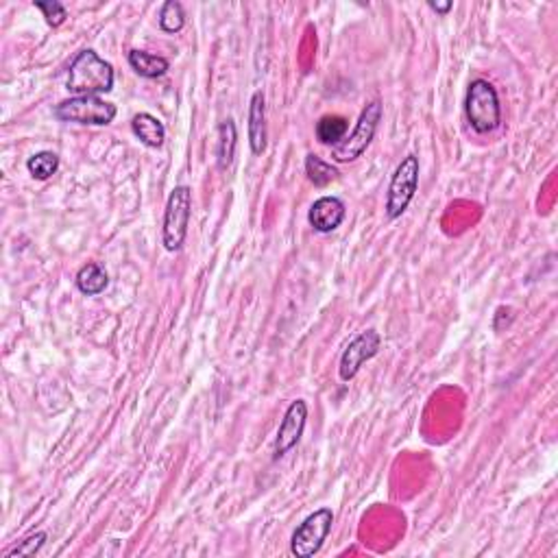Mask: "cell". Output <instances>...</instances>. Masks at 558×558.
Here are the masks:
<instances>
[{
  "instance_id": "cell-22",
  "label": "cell",
  "mask_w": 558,
  "mask_h": 558,
  "mask_svg": "<svg viewBox=\"0 0 558 558\" xmlns=\"http://www.w3.org/2000/svg\"><path fill=\"white\" fill-rule=\"evenodd\" d=\"M427 7H430L432 12H436V13H441V16H445V13L450 12L453 4L452 3H443V4L441 3H427Z\"/></svg>"
},
{
  "instance_id": "cell-1",
  "label": "cell",
  "mask_w": 558,
  "mask_h": 558,
  "mask_svg": "<svg viewBox=\"0 0 558 558\" xmlns=\"http://www.w3.org/2000/svg\"><path fill=\"white\" fill-rule=\"evenodd\" d=\"M114 79L116 77H114L112 63L86 48L70 62L66 89L74 97H101V94L112 92Z\"/></svg>"
},
{
  "instance_id": "cell-7",
  "label": "cell",
  "mask_w": 558,
  "mask_h": 558,
  "mask_svg": "<svg viewBox=\"0 0 558 558\" xmlns=\"http://www.w3.org/2000/svg\"><path fill=\"white\" fill-rule=\"evenodd\" d=\"M334 523V512L332 508H318L312 515H308L306 520L297 526V530L292 532L291 539V552L297 558H312L318 554L326 543L327 537L332 532Z\"/></svg>"
},
{
  "instance_id": "cell-18",
  "label": "cell",
  "mask_w": 558,
  "mask_h": 558,
  "mask_svg": "<svg viewBox=\"0 0 558 558\" xmlns=\"http://www.w3.org/2000/svg\"><path fill=\"white\" fill-rule=\"evenodd\" d=\"M27 171L38 182H46V179H51L59 171V156L53 151L35 153V156L29 157Z\"/></svg>"
},
{
  "instance_id": "cell-11",
  "label": "cell",
  "mask_w": 558,
  "mask_h": 558,
  "mask_svg": "<svg viewBox=\"0 0 558 558\" xmlns=\"http://www.w3.org/2000/svg\"><path fill=\"white\" fill-rule=\"evenodd\" d=\"M266 98L262 89H258L249 103V147L253 156H262L266 151Z\"/></svg>"
},
{
  "instance_id": "cell-21",
  "label": "cell",
  "mask_w": 558,
  "mask_h": 558,
  "mask_svg": "<svg viewBox=\"0 0 558 558\" xmlns=\"http://www.w3.org/2000/svg\"><path fill=\"white\" fill-rule=\"evenodd\" d=\"M35 7H38L39 12L44 13V18H46L48 27L57 29V27H62L63 22H66L68 9H66V4L59 3V0H48V3H35Z\"/></svg>"
},
{
  "instance_id": "cell-3",
  "label": "cell",
  "mask_w": 558,
  "mask_h": 558,
  "mask_svg": "<svg viewBox=\"0 0 558 558\" xmlns=\"http://www.w3.org/2000/svg\"><path fill=\"white\" fill-rule=\"evenodd\" d=\"M192 216V190L188 186H174L168 194L166 209H164L162 244L168 253H177L188 238Z\"/></svg>"
},
{
  "instance_id": "cell-5",
  "label": "cell",
  "mask_w": 558,
  "mask_h": 558,
  "mask_svg": "<svg viewBox=\"0 0 558 558\" xmlns=\"http://www.w3.org/2000/svg\"><path fill=\"white\" fill-rule=\"evenodd\" d=\"M116 114V105L101 97H72L55 107V116L62 123L89 124V127H107L114 123Z\"/></svg>"
},
{
  "instance_id": "cell-15",
  "label": "cell",
  "mask_w": 558,
  "mask_h": 558,
  "mask_svg": "<svg viewBox=\"0 0 558 558\" xmlns=\"http://www.w3.org/2000/svg\"><path fill=\"white\" fill-rule=\"evenodd\" d=\"M236 147H238V129L233 118H227L218 124V148H216V157H218V171H227L232 166L233 156H236Z\"/></svg>"
},
{
  "instance_id": "cell-4",
  "label": "cell",
  "mask_w": 558,
  "mask_h": 558,
  "mask_svg": "<svg viewBox=\"0 0 558 558\" xmlns=\"http://www.w3.org/2000/svg\"><path fill=\"white\" fill-rule=\"evenodd\" d=\"M382 114L384 107L380 101H371L362 109L360 118H358L356 127H353L351 136L342 140L338 147L332 148V159L338 164H349V162H356L358 157H362V153L367 151L368 144L373 142L376 138L377 127L382 123Z\"/></svg>"
},
{
  "instance_id": "cell-13",
  "label": "cell",
  "mask_w": 558,
  "mask_h": 558,
  "mask_svg": "<svg viewBox=\"0 0 558 558\" xmlns=\"http://www.w3.org/2000/svg\"><path fill=\"white\" fill-rule=\"evenodd\" d=\"M74 282H77L79 292H83L86 297H98V295H103L105 291H107L109 275H107V271H105V268L101 266V264L88 262V264H83L81 268H79Z\"/></svg>"
},
{
  "instance_id": "cell-19",
  "label": "cell",
  "mask_w": 558,
  "mask_h": 558,
  "mask_svg": "<svg viewBox=\"0 0 558 558\" xmlns=\"http://www.w3.org/2000/svg\"><path fill=\"white\" fill-rule=\"evenodd\" d=\"M186 27V12L179 0H166L159 9V29L164 33H179Z\"/></svg>"
},
{
  "instance_id": "cell-6",
  "label": "cell",
  "mask_w": 558,
  "mask_h": 558,
  "mask_svg": "<svg viewBox=\"0 0 558 558\" xmlns=\"http://www.w3.org/2000/svg\"><path fill=\"white\" fill-rule=\"evenodd\" d=\"M418 173H421V166H418V157L417 156H406L400 162V166L393 173L391 183H388V192H386V216L388 221H397V218L403 216L408 206L415 199L417 188H418Z\"/></svg>"
},
{
  "instance_id": "cell-2",
  "label": "cell",
  "mask_w": 558,
  "mask_h": 558,
  "mask_svg": "<svg viewBox=\"0 0 558 558\" xmlns=\"http://www.w3.org/2000/svg\"><path fill=\"white\" fill-rule=\"evenodd\" d=\"M465 114L469 127L480 136L493 133L502 124V105L500 94L493 83L486 79H473L467 88L465 98Z\"/></svg>"
},
{
  "instance_id": "cell-14",
  "label": "cell",
  "mask_w": 558,
  "mask_h": 558,
  "mask_svg": "<svg viewBox=\"0 0 558 558\" xmlns=\"http://www.w3.org/2000/svg\"><path fill=\"white\" fill-rule=\"evenodd\" d=\"M129 66L136 70V74L144 79H159L171 70V62L166 57H159V55L147 53V51H129L127 55Z\"/></svg>"
},
{
  "instance_id": "cell-10",
  "label": "cell",
  "mask_w": 558,
  "mask_h": 558,
  "mask_svg": "<svg viewBox=\"0 0 558 558\" xmlns=\"http://www.w3.org/2000/svg\"><path fill=\"white\" fill-rule=\"evenodd\" d=\"M347 218V206L342 199L338 197H321L312 203L310 212H308V223H310L314 232L318 233H332L345 223Z\"/></svg>"
},
{
  "instance_id": "cell-16",
  "label": "cell",
  "mask_w": 558,
  "mask_h": 558,
  "mask_svg": "<svg viewBox=\"0 0 558 558\" xmlns=\"http://www.w3.org/2000/svg\"><path fill=\"white\" fill-rule=\"evenodd\" d=\"M317 140L321 144H326V147H338V144L342 142L349 131V121L345 116H336V114H332V116H323L321 121L317 123Z\"/></svg>"
},
{
  "instance_id": "cell-20",
  "label": "cell",
  "mask_w": 558,
  "mask_h": 558,
  "mask_svg": "<svg viewBox=\"0 0 558 558\" xmlns=\"http://www.w3.org/2000/svg\"><path fill=\"white\" fill-rule=\"evenodd\" d=\"M48 535L46 532H33V535L24 537L22 541H18L16 545H12L9 550L3 552V558H29V556H35L39 550L44 547V543H46Z\"/></svg>"
},
{
  "instance_id": "cell-17",
  "label": "cell",
  "mask_w": 558,
  "mask_h": 558,
  "mask_svg": "<svg viewBox=\"0 0 558 558\" xmlns=\"http://www.w3.org/2000/svg\"><path fill=\"white\" fill-rule=\"evenodd\" d=\"M306 174L314 186L326 188V186H330L332 182H336L341 173H338V168L334 166L332 162H326L323 157L310 153V156L306 157Z\"/></svg>"
},
{
  "instance_id": "cell-12",
  "label": "cell",
  "mask_w": 558,
  "mask_h": 558,
  "mask_svg": "<svg viewBox=\"0 0 558 558\" xmlns=\"http://www.w3.org/2000/svg\"><path fill=\"white\" fill-rule=\"evenodd\" d=\"M131 131L148 148H162L164 140H166V127H164V123L148 112L133 116Z\"/></svg>"
},
{
  "instance_id": "cell-8",
  "label": "cell",
  "mask_w": 558,
  "mask_h": 558,
  "mask_svg": "<svg viewBox=\"0 0 558 558\" xmlns=\"http://www.w3.org/2000/svg\"><path fill=\"white\" fill-rule=\"evenodd\" d=\"M382 347V336L376 330H365L358 334L351 342L345 347L341 356V365H338V376L342 382H351L353 377L360 373V368L365 362L373 360V358L380 353Z\"/></svg>"
},
{
  "instance_id": "cell-9",
  "label": "cell",
  "mask_w": 558,
  "mask_h": 558,
  "mask_svg": "<svg viewBox=\"0 0 558 558\" xmlns=\"http://www.w3.org/2000/svg\"><path fill=\"white\" fill-rule=\"evenodd\" d=\"M308 423V403L303 400H295L288 406V410L283 412L282 423L277 427V436H275V445H273V458L279 461V458L286 456L292 447H297V443L301 441L303 430H306Z\"/></svg>"
}]
</instances>
